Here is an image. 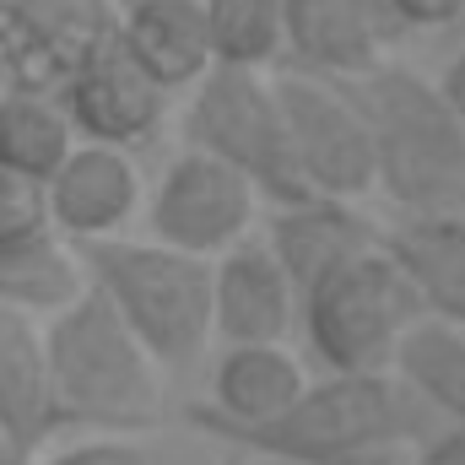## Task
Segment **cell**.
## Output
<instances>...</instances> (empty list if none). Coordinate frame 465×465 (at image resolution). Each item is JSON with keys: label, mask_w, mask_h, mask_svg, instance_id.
Wrapping results in <instances>:
<instances>
[{"label": "cell", "mask_w": 465, "mask_h": 465, "mask_svg": "<svg viewBox=\"0 0 465 465\" xmlns=\"http://www.w3.org/2000/svg\"><path fill=\"white\" fill-rule=\"evenodd\" d=\"M373 146V190L406 223H465V124L411 65L379 60L341 76Z\"/></svg>", "instance_id": "1"}, {"label": "cell", "mask_w": 465, "mask_h": 465, "mask_svg": "<svg viewBox=\"0 0 465 465\" xmlns=\"http://www.w3.org/2000/svg\"><path fill=\"white\" fill-rule=\"evenodd\" d=\"M44 362L60 428H104V433H141L163 411V368L124 331L114 309L82 287L65 309L38 320Z\"/></svg>", "instance_id": "2"}, {"label": "cell", "mask_w": 465, "mask_h": 465, "mask_svg": "<svg viewBox=\"0 0 465 465\" xmlns=\"http://www.w3.org/2000/svg\"><path fill=\"white\" fill-rule=\"evenodd\" d=\"M87 287L124 320L163 373L190 368L212 341V260L168 249L157 238H82L71 243Z\"/></svg>", "instance_id": "3"}, {"label": "cell", "mask_w": 465, "mask_h": 465, "mask_svg": "<svg viewBox=\"0 0 465 465\" xmlns=\"http://www.w3.org/2000/svg\"><path fill=\"white\" fill-rule=\"evenodd\" d=\"M428 411L390 373H325L260 428L223 433V444L292 465H325L362 444H422Z\"/></svg>", "instance_id": "4"}, {"label": "cell", "mask_w": 465, "mask_h": 465, "mask_svg": "<svg viewBox=\"0 0 465 465\" xmlns=\"http://www.w3.org/2000/svg\"><path fill=\"white\" fill-rule=\"evenodd\" d=\"M422 314L428 309L384 238L298 298L309 351L325 362V373H390L401 336Z\"/></svg>", "instance_id": "5"}, {"label": "cell", "mask_w": 465, "mask_h": 465, "mask_svg": "<svg viewBox=\"0 0 465 465\" xmlns=\"http://www.w3.org/2000/svg\"><path fill=\"white\" fill-rule=\"evenodd\" d=\"M184 146L223 157L271 206L309 195L298 168H292V152H287V124H282L271 71L212 65L184 98Z\"/></svg>", "instance_id": "6"}, {"label": "cell", "mask_w": 465, "mask_h": 465, "mask_svg": "<svg viewBox=\"0 0 465 465\" xmlns=\"http://www.w3.org/2000/svg\"><path fill=\"white\" fill-rule=\"evenodd\" d=\"M282 124H287V152L309 195L325 201H362L373 195V146L368 124L357 114L351 93L336 76H309V71H271Z\"/></svg>", "instance_id": "7"}, {"label": "cell", "mask_w": 465, "mask_h": 465, "mask_svg": "<svg viewBox=\"0 0 465 465\" xmlns=\"http://www.w3.org/2000/svg\"><path fill=\"white\" fill-rule=\"evenodd\" d=\"M254 212H260V195L238 168L201 146H184L152 184L146 238L184 249L195 260H217L223 249L254 232Z\"/></svg>", "instance_id": "8"}, {"label": "cell", "mask_w": 465, "mask_h": 465, "mask_svg": "<svg viewBox=\"0 0 465 465\" xmlns=\"http://www.w3.org/2000/svg\"><path fill=\"white\" fill-rule=\"evenodd\" d=\"M114 0H0V82L54 98L82 54L114 33Z\"/></svg>", "instance_id": "9"}, {"label": "cell", "mask_w": 465, "mask_h": 465, "mask_svg": "<svg viewBox=\"0 0 465 465\" xmlns=\"http://www.w3.org/2000/svg\"><path fill=\"white\" fill-rule=\"evenodd\" d=\"M54 104L65 109L76 141H98V146H141L163 130V119L173 109V93H163L119 44L114 33L98 38L82 65L65 76V87L54 93Z\"/></svg>", "instance_id": "10"}, {"label": "cell", "mask_w": 465, "mask_h": 465, "mask_svg": "<svg viewBox=\"0 0 465 465\" xmlns=\"http://www.w3.org/2000/svg\"><path fill=\"white\" fill-rule=\"evenodd\" d=\"M44 201H49V228L65 243L114 238L141 212V168L119 146L76 141L65 163L44 179Z\"/></svg>", "instance_id": "11"}, {"label": "cell", "mask_w": 465, "mask_h": 465, "mask_svg": "<svg viewBox=\"0 0 465 465\" xmlns=\"http://www.w3.org/2000/svg\"><path fill=\"white\" fill-rule=\"evenodd\" d=\"M298 325V292L265 238H238L212 260V336L223 347H271Z\"/></svg>", "instance_id": "12"}, {"label": "cell", "mask_w": 465, "mask_h": 465, "mask_svg": "<svg viewBox=\"0 0 465 465\" xmlns=\"http://www.w3.org/2000/svg\"><path fill=\"white\" fill-rule=\"evenodd\" d=\"M373 243H379V228L357 212V201L303 195V201L271 206V217H265V249L298 298L309 287H320L325 276H336L341 265H351Z\"/></svg>", "instance_id": "13"}, {"label": "cell", "mask_w": 465, "mask_h": 465, "mask_svg": "<svg viewBox=\"0 0 465 465\" xmlns=\"http://www.w3.org/2000/svg\"><path fill=\"white\" fill-rule=\"evenodd\" d=\"M309 373L282 341L271 347H223V357L212 362V401L184 411L195 428L206 433H238V428H260L276 411H287L303 395Z\"/></svg>", "instance_id": "14"}, {"label": "cell", "mask_w": 465, "mask_h": 465, "mask_svg": "<svg viewBox=\"0 0 465 465\" xmlns=\"http://www.w3.org/2000/svg\"><path fill=\"white\" fill-rule=\"evenodd\" d=\"M114 38L163 93H190L212 71L201 0H130L114 16Z\"/></svg>", "instance_id": "15"}, {"label": "cell", "mask_w": 465, "mask_h": 465, "mask_svg": "<svg viewBox=\"0 0 465 465\" xmlns=\"http://www.w3.org/2000/svg\"><path fill=\"white\" fill-rule=\"evenodd\" d=\"M384 60V38L357 0H282V65L309 76H362Z\"/></svg>", "instance_id": "16"}, {"label": "cell", "mask_w": 465, "mask_h": 465, "mask_svg": "<svg viewBox=\"0 0 465 465\" xmlns=\"http://www.w3.org/2000/svg\"><path fill=\"white\" fill-rule=\"evenodd\" d=\"M0 428L27 460L60 433L49 362H44V331L33 314H16V309H0Z\"/></svg>", "instance_id": "17"}, {"label": "cell", "mask_w": 465, "mask_h": 465, "mask_svg": "<svg viewBox=\"0 0 465 465\" xmlns=\"http://www.w3.org/2000/svg\"><path fill=\"white\" fill-rule=\"evenodd\" d=\"M390 379L444 428H465V331L422 314L390 357Z\"/></svg>", "instance_id": "18"}, {"label": "cell", "mask_w": 465, "mask_h": 465, "mask_svg": "<svg viewBox=\"0 0 465 465\" xmlns=\"http://www.w3.org/2000/svg\"><path fill=\"white\" fill-rule=\"evenodd\" d=\"M379 238L411 276L422 309L465 331V223H406L401 232Z\"/></svg>", "instance_id": "19"}, {"label": "cell", "mask_w": 465, "mask_h": 465, "mask_svg": "<svg viewBox=\"0 0 465 465\" xmlns=\"http://www.w3.org/2000/svg\"><path fill=\"white\" fill-rule=\"evenodd\" d=\"M82 287H87L82 260H76V249L54 228L33 232V238H16V243H0V309L49 320Z\"/></svg>", "instance_id": "20"}, {"label": "cell", "mask_w": 465, "mask_h": 465, "mask_svg": "<svg viewBox=\"0 0 465 465\" xmlns=\"http://www.w3.org/2000/svg\"><path fill=\"white\" fill-rule=\"evenodd\" d=\"M71 146H76V130L54 98L5 87V98H0V168L44 184L65 163Z\"/></svg>", "instance_id": "21"}, {"label": "cell", "mask_w": 465, "mask_h": 465, "mask_svg": "<svg viewBox=\"0 0 465 465\" xmlns=\"http://www.w3.org/2000/svg\"><path fill=\"white\" fill-rule=\"evenodd\" d=\"M212 65L276 71L282 65V0H201Z\"/></svg>", "instance_id": "22"}, {"label": "cell", "mask_w": 465, "mask_h": 465, "mask_svg": "<svg viewBox=\"0 0 465 465\" xmlns=\"http://www.w3.org/2000/svg\"><path fill=\"white\" fill-rule=\"evenodd\" d=\"M49 232V201L38 179H22L11 168H0V243Z\"/></svg>", "instance_id": "23"}, {"label": "cell", "mask_w": 465, "mask_h": 465, "mask_svg": "<svg viewBox=\"0 0 465 465\" xmlns=\"http://www.w3.org/2000/svg\"><path fill=\"white\" fill-rule=\"evenodd\" d=\"M27 465H152L146 450H135L124 433H104V439H87V444H71L49 460H27Z\"/></svg>", "instance_id": "24"}, {"label": "cell", "mask_w": 465, "mask_h": 465, "mask_svg": "<svg viewBox=\"0 0 465 465\" xmlns=\"http://www.w3.org/2000/svg\"><path fill=\"white\" fill-rule=\"evenodd\" d=\"M395 33H433L465 16V0H384Z\"/></svg>", "instance_id": "25"}, {"label": "cell", "mask_w": 465, "mask_h": 465, "mask_svg": "<svg viewBox=\"0 0 465 465\" xmlns=\"http://www.w3.org/2000/svg\"><path fill=\"white\" fill-rule=\"evenodd\" d=\"M411 465H465V428H439V433H428Z\"/></svg>", "instance_id": "26"}, {"label": "cell", "mask_w": 465, "mask_h": 465, "mask_svg": "<svg viewBox=\"0 0 465 465\" xmlns=\"http://www.w3.org/2000/svg\"><path fill=\"white\" fill-rule=\"evenodd\" d=\"M325 465H411L406 460V444H362V450H347Z\"/></svg>", "instance_id": "27"}, {"label": "cell", "mask_w": 465, "mask_h": 465, "mask_svg": "<svg viewBox=\"0 0 465 465\" xmlns=\"http://www.w3.org/2000/svg\"><path fill=\"white\" fill-rule=\"evenodd\" d=\"M433 87H439V98H444V104L455 109V119L465 124V49L450 60V65H444V76H439Z\"/></svg>", "instance_id": "28"}, {"label": "cell", "mask_w": 465, "mask_h": 465, "mask_svg": "<svg viewBox=\"0 0 465 465\" xmlns=\"http://www.w3.org/2000/svg\"><path fill=\"white\" fill-rule=\"evenodd\" d=\"M0 465H27V455L11 444V433H5V428H0Z\"/></svg>", "instance_id": "29"}, {"label": "cell", "mask_w": 465, "mask_h": 465, "mask_svg": "<svg viewBox=\"0 0 465 465\" xmlns=\"http://www.w3.org/2000/svg\"><path fill=\"white\" fill-rule=\"evenodd\" d=\"M249 465H292V460H265V455H254Z\"/></svg>", "instance_id": "30"}, {"label": "cell", "mask_w": 465, "mask_h": 465, "mask_svg": "<svg viewBox=\"0 0 465 465\" xmlns=\"http://www.w3.org/2000/svg\"><path fill=\"white\" fill-rule=\"evenodd\" d=\"M0 98H5V82H0Z\"/></svg>", "instance_id": "31"}]
</instances>
